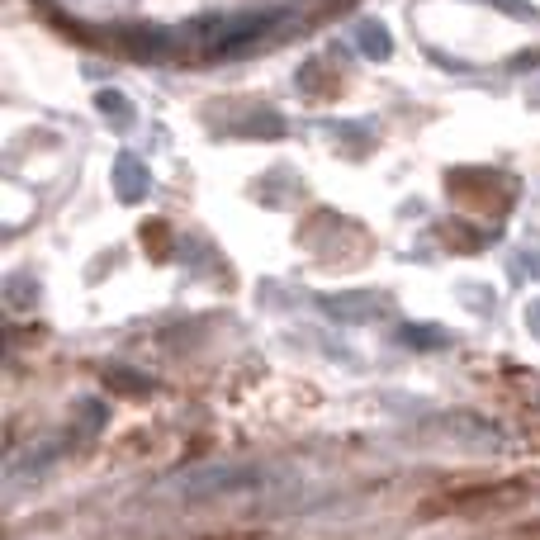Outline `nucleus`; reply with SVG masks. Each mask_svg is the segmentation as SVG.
I'll use <instances>...</instances> for the list:
<instances>
[{
    "instance_id": "nucleus-1",
    "label": "nucleus",
    "mask_w": 540,
    "mask_h": 540,
    "mask_svg": "<svg viewBox=\"0 0 540 540\" xmlns=\"http://www.w3.org/2000/svg\"><path fill=\"white\" fill-rule=\"evenodd\" d=\"M252 484H261L256 469H209V474H190L180 488H185L190 498H204V493H223V488L233 493V488H252Z\"/></svg>"
},
{
    "instance_id": "nucleus-2",
    "label": "nucleus",
    "mask_w": 540,
    "mask_h": 540,
    "mask_svg": "<svg viewBox=\"0 0 540 540\" xmlns=\"http://www.w3.org/2000/svg\"><path fill=\"white\" fill-rule=\"evenodd\" d=\"M114 185H119V195H124L128 204H138V199L147 195L152 180H147V171H143L138 157H119V162H114Z\"/></svg>"
},
{
    "instance_id": "nucleus-3",
    "label": "nucleus",
    "mask_w": 540,
    "mask_h": 540,
    "mask_svg": "<svg viewBox=\"0 0 540 540\" xmlns=\"http://www.w3.org/2000/svg\"><path fill=\"white\" fill-rule=\"evenodd\" d=\"M356 38H360V48H365V57H389V53H394V43H389V34L379 29L375 19H365V24L356 29Z\"/></svg>"
},
{
    "instance_id": "nucleus-4",
    "label": "nucleus",
    "mask_w": 540,
    "mask_h": 540,
    "mask_svg": "<svg viewBox=\"0 0 540 540\" xmlns=\"http://www.w3.org/2000/svg\"><path fill=\"white\" fill-rule=\"evenodd\" d=\"M100 109H105L109 119H119V124H128V119H133V109H128V100L119 95V90H100Z\"/></svg>"
}]
</instances>
